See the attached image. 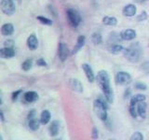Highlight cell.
<instances>
[{
	"mask_svg": "<svg viewBox=\"0 0 149 140\" xmlns=\"http://www.w3.org/2000/svg\"><path fill=\"white\" fill-rule=\"evenodd\" d=\"M96 81L101 90L104 92V96L109 104L114 102V92L110 84V76L105 70H101L96 76Z\"/></svg>",
	"mask_w": 149,
	"mask_h": 140,
	"instance_id": "obj_1",
	"label": "cell"
},
{
	"mask_svg": "<svg viewBox=\"0 0 149 140\" xmlns=\"http://www.w3.org/2000/svg\"><path fill=\"white\" fill-rule=\"evenodd\" d=\"M123 53L125 58L130 63H137L142 59L143 51L141 44L139 42H134L130 44L128 48L124 49Z\"/></svg>",
	"mask_w": 149,
	"mask_h": 140,
	"instance_id": "obj_2",
	"label": "cell"
},
{
	"mask_svg": "<svg viewBox=\"0 0 149 140\" xmlns=\"http://www.w3.org/2000/svg\"><path fill=\"white\" fill-rule=\"evenodd\" d=\"M108 101L105 99L104 96H99L93 103V108L97 115V117L101 120L105 121L108 118L107 116V110H108Z\"/></svg>",
	"mask_w": 149,
	"mask_h": 140,
	"instance_id": "obj_3",
	"label": "cell"
},
{
	"mask_svg": "<svg viewBox=\"0 0 149 140\" xmlns=\"http://www.w3.org/2000/svg\"><path fill=\"white\" fill-rule=\"evenodd\" d=\"M66 16L67 20L70 23V25L73 27H77L81 22V16L76 9L74 8H68L66 10Z\"/></svg>",
	"mask_w": 149,
	"mask_h": 140,
	"instance_id": "obj_4",
	"label": "cell"
},
{
	"mask_svg": "<svg viewBox=\"0 0 149 140\" xmlns=\"http://www.w3.org/2000/svg\"><path fill=\"white\" fill-rule=\"evenodd\" d=\"M0 8H1L2 12L8 16L13 15L16 11V7L13 0H2L1 4H0Z\"/></svg>",
	"mask_w": 149,
	"mask_h": 140,
	"instance_id": "obj_5",
	"label": "cell"
},
{
	"mask_svg": "<svg viewBox=\"0 0 149 140\" xmlns=\"http://www.w3.org/2000/svg\"><path fill=\"white\" fill-rule=\"evenodd\" d=\"M132 80L130 74L125 71H119L115 77V82L116 85H128Z\"/></svg>",
	"mask_w": 149,
	"mask_h": 140,
	"instance_id": "obj_6",
	"label": "cell"
},
{
	"mask_svg": "<svg viewBox=\"0 0 149 140\" xmlns=\"http://www.w3.org/2000/svg\"><path fill=\"white\" fill-rule=\"evenodd\" d=\"M69 54H70V51H69L67 45L61 42L58 47V56H59V59L61 60V62H65L66 59L68 58Z\"/></svg>",
	"mask_w": 149,
	"mask_h": 140,
	"instance_id": "obj_7",
	"label": "cell"
},
{
	"mask_svg": "<svg viewBox=\"0 0 149 140\" xmlns=\"http://www.w3.org/2000/svg\"><path fill=\"white\" fill-rule=\"evenodd\" d=\"M82 69H83L84 73H85V75H86L87 79H88V82H90V83H92L93 81L95 80L96 77L94 76L93 70H92V68L91 67V65H90V64H82Z\"/></svg>",
	"mask_w": 149,
	"mask_h": 140,
	"instance_id": "obj_8",
	"label": "cell"
},
{
	"mask_svg": "<svg viewBox=\"0 0 149 140\" xmlns=\"http://www.w3.org/2000/svg\"><path fill=\"white\" fill-rule=\"evenodd\" d=\"M120 37L123 40H132L137 36L136 31L134 29H125L120 32Z\"/></svg>",
	"mask_w": 149,
	"mask_h": 140,
	"instance_id": "obj_9",
	"label": "cell"
},
{
	"mask_svg": "<svg viewBox=\"0 0 149 140\" xmlns=\"http://www.w3.org/2000/svg\"><path fill=\"white\" fill-rule=\"evenodd\" d=\"M15 56V50L13 48H5L0 49V58L3 59H10Z\"/></svg>",
	"mask_w": 149,
	"mask_h": 140,
	"instance_id": "obj_10",
	"label": "cell"
},
{
	"mask_svg": "<svg viewBox=\"0 0 149 140\" xmlns=\"http://www.w3.org/2000/svg\"><path fill=\"white\" fill-rule=\"evenodd\" d=\"M136 11H137L136 6L133 4H129V5H126L123 8L122 13L126 17H133L135 16V14H136Z\"/></svg>",
	"mask_w": 149,
	"mask_h": 140,
	"instance_id": "obj_11",
	"label": "cell"
},
{
	"mask_svg": "<svg viewBox=\"0 0 149 140\" xmlns=\"http://www.w3.org/2000/svg\"><path fill=\"white\" fill-rule=\"evenodd\" d=\"M69 85L71 87L73 91L81 93L83 92V85L80 80H78L77 78H71L69 80Z\"/></svg>",
	"mask_w": 149,
	"mask_h": 140,
	"instance_id": "obj_12",
	"label": "cell"
},
{
	"mask_svg": "<svg viewBox=\"0 0 149 140\" xmlns=\"http://www.w3.org/2000/svg\"><path fill=\"white\" fill-rule=\"evenodd\" d=\"M26 44L30 50H36L37 48H38V39H37L36 35L33 34L28 36Z\"/></svg>",
	"mask_w": 149,
	"mask_h": 140,
	"instance_id": "obj_13",
	"label": "cell"
},
{
	"mask_svg": "<svg viewBox=\"0 0 149 140\" xmlns=\"http://www.w3.org/2000/svg\"><path fill=\"white\" fill-rule=\"evenodd\" d=\"M38 98H39L38 94H37V92L35 91L26 92L24 94H23V100L26 103H34L38 100Z\"/></svg>",
	"mask_w": 149,
	"mask_h": 140,
	"instance_id": "obj_14",
	"label": "cell"
},
{
	"mask_svg": "<svg viewBox=\"0 0 149 140\" xmlns=\"http://www.w3.org/2000/svg\"><path fill=\"white\" fill-rule=\"evenodd\" d=\"M136 108H137V113L138 116L141 117L142 119H144L146 117V110H147V105L144 101L139 102L136 105Z\"/></svg>",
	"mask_w": 149,
	"mask_h": 140,
	"instance_id": "obj_15",
	"label": "cell"
},
{
	"mask_svg": "<svg viewBox=\"0 0 149 140\" xmlns=\"http://www.w3.org/2000/svg\"><path fill=\"white\" fill-rule=\"evenodd\" d=\"M60 127H61V123L59 120H53L49 126V134L52 137L57 136L60 132Z\"/></svg>",
	"mask_w": 149,
	"mask_h": 140,
	"instance_id": "obj_16",
	"label": "cell"
},
{
	"mask_svg": "<svg viewBox=\"0 0 149 140\" xmlns=\"http://www.w3.org/2000/svg\"><path fill=\"white\" fill-rule=\"evenodd\" d=\"M85 36H79L78 37H77V44H76V46L74 47V49H73V50H72V55H74V54H76L77 52H78L79 50H80L81 49H82V47L84 46V44H85Z\"/></svg>",
	"mask_w": 149,
	"mask_h": 140,
	"instance_id": "obj_17",
	"label": "cell"
},
{
	"mask_svg": "<svg viewBox=\"0 0 149 140\" xmlns=\"http://www.w3.org/2000/svg\"><path fill=\"white\" fill-rule=\"evenodd\" d=\"M14 33V26L12 23H5L1 27V34L5 36H11Z\"/></svg>",
	"mask_w": 149,
	"mask_h": 140,
	"instance_id": "obj_18",
	"label": "cell"
},
{
	"mask_svg": "<svg viewBox=\"0 0 149 140\" xmlns=\"http://www.w3.org/2000/svg\"><path fill=\"white\" fill-rule=\"evenodd\" d=\"M51 119V114L49 110H43L41 112V115H40V123L42 125H46L49 123V120Z\"/></svg>",
	"mask_w": 149,
	"mask_h": 140,
	"instance_id": "obj_19",
	"label": "cell"
},
{
	"mask_svg": "<svg viewBox=\"0 0 149 140\" xmlns=\"http://www.w3.org/2000/svg\"><path fill=\"white\" fill-rule=\"evenodd\" d=\"M102 23L104 25H108V26H115L118 24V19L113 16H104L102 18Z\"/></svg>",
	"mask_w": 149,
	"mask_h": 140,
	"instance_id": "obj_20",
	"label": "cell"
},
{
	"mask_svg": "<svg viewBox=\"0 0 149 140\" xmlns=\"http://www.w3.org/2000/svg\"><path fill=\"white\" fill-rule=\"evenodd\" d=\"M40 120H37L36 118H34V119H31L28 120V126H29L30 130L32 131H37L40 127Z\"/></svg>",
	"mask_w": 149,
	"mask_h": 140,
	"instance_id": "obj_21",
	"label": "cell"
},
{
	"mask_svg": "<svg viewBox=\"0 0 149 140\" xmlns=\"http://www.w3.org/2000/svg\"><path fill=\"white\" fill-rule=\"evenodd\" d=\"M142 101H146V95H143V93H137L130 98V105H137L139 102Z\"/></svg>",
	"mask_w": 149,
	"mask_h": 140,
	"instance_id": "obj_22",
	"label": "cell"
},
{
	"mask_svg": "<svg viewBox=\"0 0 149 140\" xmlns=\"http://www.w3.org/2000/svg\"><path fill=\"white\" fill-rule=\"evenodd\" d=\"M91 38L92 43L94 45H100L102 43V36L100 33H97V32L93 33L91 36Z\"/></svg>",
	"mask_w": 149,
	"mask_h": 140,
	"instance_id": "obj_23",
	"label": "cell"
},
{
	"mask_svg": "<svg viewBox=\"0 0 149 140\" xmlns=\"http://www.w3.org/2000/svg\"><path fill=\"white\" fill-rule=\"evenodd\" d=\"M124 47L122 45H120V44H112L110 45L109 47V50H110V52L111 53H113V54H116V53H118V52H121V51H123L124 50Z\"/></svg>",
	"mask_w": 149,
	"mask_h": 140,
	"instance_id": "obj_24",
	"label": "cell"
},
{
	"mask_svg": "<svg viewBox=\"0 0 149 140\" xmlns=\"http://www.w3.org/2000/svg\"><path fill=\"white\" fill-rule=\"evenodd\" d=\"M33 66V60L32 59H26L24 62L22 64V69L23 71H29Z\"/></svg>",
	"mask_w": 149,
	"mask_h": 140,
	"instance_id": "obj_25",
	"label": "cell"
},
{
	"mask_svg": "<svg viewBox=\"0 0 149 140\" xmlns=\"http://www.w3.org/2000/svg\"><path fill=\"white\" fill-rule=\"evenodd\" d=\"M36 20H37V21H39V22L42 23V24H44V25H49V26L52 25V21H51L50 19L47 18V17H44V16L39 15V16H37V17H36Z\"/></svg>",
	"mask_w": 149,
	"mask_h": 140,
	"instance_id": "obj_26",
	"label": "cell"
},
{
	"mask_svg": "<svg viewBox=\"0 0 149 140\" xmlns=\"http://www.w3.org/2000/svg\"><path fill=\"white\" fill-rule=\"evenodd\" d=\"M129 111L130 114L132 118H137L138 113H137V108H136V105H130L129 106Z\"/></svg>",
	"mask_w": 149,
	"mask_h": 140,
	"instance_id": "obj_27",
	"label": "cell"
},
{
	"mask_svg": "<svg viewBox=\"0 0 149 140\" xmlns=\"http://www.w3.org/2000/svg\"><path fill=\"white\" fill-rule=\"evenodd\" d=\"M134 88L136 89V90H139V91H146L147 90V86L146 83L143 82H136L134 84Z\"/></svg>",
	"mask_w": 149,
	"mask_h": 140,
	"instance_id": "obj_28",
	"label": "cell"
},
{
	"mask_svg": "<svg viewBox=\"0 0 149 140\" xmlns=\"http://www.w3.org/2000/svg\"><path fill=\"white\" fill-rule=\"evenodd\" d=\"M147 18H148V14L146 11H142L141 13L139 14V15L136 17V20L138 22H143V21H146L147 20Z\"/></svg>",
	"mask_w": 149,
	"mask_h": 140,
	"instance_id": "obj_29",
	"label": "cell"
},
{
	"mask_svg": "<svg viewBox=\"0 0 149 140\" xmlns=\"http://www.w3.org/2000/svg\"><path fill=\"white\" fill-rule=\"evenodd\" d=\"M130 140H143V135L140 132H135L132 134V136L130 138Z\"/></svg>",
	"mask_w": 149,
	"mask_h": 140,
	"instance_id": "obj_30",
	"label": "cell"
},
{
	"mask_svg": "<svg viewBox=\"0 0 149 140\" xmlns=\"http://www.w3.org/2000/svg\"><path fill=\"white\" fill-rule=\"evenodd\" d=\"M22 90H18V91H15V92H12V94H11V99L13 102H16L18 100V98H19V95L22 93Z\"/></svg>",
	"mask_w": 149,
	"mask_h": 140,
	"instance_id": "obj_31",
	"label": "cell"
},
{
	"mask_svg": "<svg viewBox=\"0 0 149 140\" xmlns=\"http://www.w3.org/2000/svg\"><path fill=\"white\" fill-rule=\"evenodd\" d=\"M91 138H93V139L99 138V132H98V130H97L96 127H93L92 130H91Z\"/></svg>",
	"mask_w": 149,
	"mask_h": 140,
	"instance_id": "obj_32",
	"label": "cell"
},
{
	"mask_svg": "<svg viewBox=\"0 0 149 140\" xmlns=\"http://www.w3.org/2000/svg\"><path fill=\"white\" fill-rule=\"evenodd\" d=\"M14 41L12 39H8L4 42V47H7V48H13L14 47Z\"/></svg>",
	"mask_w": 149,
	"mask_h": 140,
	"instance_id": "obj_33",
	"label": "cell"
},
{
	"mask_svg": "<svg viewBox=\"0 0 149 140\" xmlns=\"http://www.w3.org/2000/svg\"><path fill=\"white\" fill-rule=\"evenodd\" d=\"M36 65H37V66H43V67H45V66H47V62L43 58H40V59H38V60L36 61Z\"/></svg>",
	"mask_w": 149,
	"mask_h": 140,
	"instance_id": "obj_34",
	"label": "cell"
},
{
	"mask_svg": "<svg viewBox=\"0 0 149 140\" xmlns=\"http://www.w3.org/2000/svg\"><path fill=\"white\" fill-rule=\"evenodd\" d=\"M36 109H32V110H30V111H29V113H28V116H27L28 120H31V119L36 118Z\"/></svg>",
	"mask_w": 149,
	"mask_h": 140,
	"instance_id": "obj_35",
	"label": "cell"
},
{
	"mask_svg": "<svg viewBox=\"0 0 149 140\" xmlns=\"http://www.w3.org/2000/svg\"><path fill=\"white\" fill-rule=\"evenodd\" d=\"M132 95V90H130V88L128 89H126V91H125V94H124V98L125 99H128V98Z\"/></svg>",
	"mask_w": 149,
	"mask_h": 140,
	"instance_id": "obj_36",
	"label": "cell"
},
{
	"mask_svg": "<svg viewBox=\"0 0 149 140\" xmlns=\"http://www.w3.org/2000/svg\"><path fill=\"white\" fill-rule=\"evenodd\" d=\"M49 8H50L49 10H50L51 14H52V15H54L55 17L57 16V13H56V11H55V8H53L52 6H50V5H49Z\"/></svg>",
	"mask_w": 149,
	"mask_h": 140,
	"instance_id": "obj_37",
	"label": "cell"
},
{
	"mask_svg": "<svg viewBox=\"0 0 149 140\" xmlns=\"http://www.w3.org/2000/svg\"><path fill=\"white\" fill-rule=\"evenodd\" d=\"M0 120H1V121H5V117H4V113H3V111L0 109Z\"/></svg>",
	"mask_w": 149,
	"mask_h": 140,
	"instance_id": "obj_38",
	"label": "cell"
},
{
	"mask_svg": "<svg viewBox=\"0 0 149 140\" xmlns=\"http://www.w3.org/2000/svg\"><path fill=\"white\" fill-rule=\"evenodd\" d=\"M3 104V101H2V99H1V97H0V106H1Z\"/></svg>",
	"mask_w": 149,
	"mask_h": 140,
	"instance_id": "obj_39",
	"label": "cell"
},
{
	"mask_svg": "<svg viewBox=\"0 0 149 140\" xmlns=\"http://www.w3.org/2000/svg\"><path fill=\"white\" fill-rule=\"evenodd\" d=\"M3 139V137H2V135L1 134H0V140H2Z\"/></svg>",
	"mask_w": 149,
	"mask_h": 140,
	"instance_id": "obj_40",
	"label": "cell"
},
{
	"mask_svg": "<svg viewBox=\"0 0 149 140\" xmlns=\"http://www.w3.org/2000/svg\"><path fill=\"white\" fill-rule=\"evenodd\" d=\"M13 1H21V0H13Z\"/></svg>",
	"mask_w": 149,
	"mask_h": 140,
	"instance_id": "obj_41",
	"label": "cell"
},
{
	"mask_svg": "<svg viewBox=\"0 0 149 140\" xmlns=\"http://www.w3.org/2000/svg\"><path fill=\"white\" fill-rule=\"evenodd\" d=\"M143 1H149V0H143Z\"/></svg>",
	"mask_w": 149,
	"mask_h": 140,
	"instance_id": "obj_42",
	"label": "cell"
}]
</instances>
